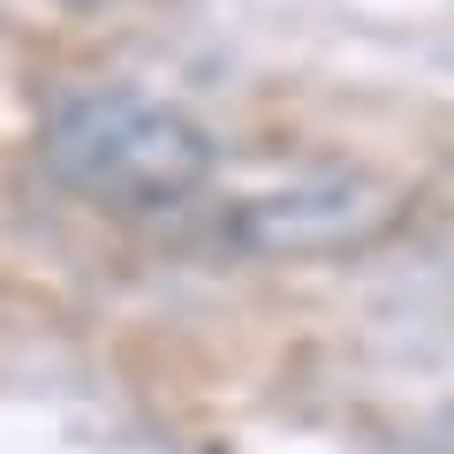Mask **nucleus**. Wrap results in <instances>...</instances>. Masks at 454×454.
I'll return each instance as SVG.
<instances>
[{
  "mask_svg": "<svg viewBox=\"0 0 454 454\" xmlns=\"http://www.w3.org/2000/svg\"><path fill=\"white\" fill-rule=\"evenodd\" d=\"M38 152L68 190L121 205V212H160V205L197 197L212 160H220V145L197 114L167 106L152 91H121V83L53 98Z\"/></svg>",
  "mask_w": 454,
  "mask_h": 454,
  "instance_id": "obj_1",
  "label": "nucleus"
},
{
  "mask_svg": "<svg viewBox=\"0 0 454 454\" xmlns=\"http://www.w3.org/2000/svg\"><path fill=\"white\" fill-rule=\"evenodd\" d=\"M409 197L372 167H310V175L265 182L220 212V235L250 258H333L402 220Z\"/></svg>",
  "mask_w": 454,
  "mask_h": 454,
  "instance_id": "obj_2",
  "label": "nucleus"
}]
</instances>
